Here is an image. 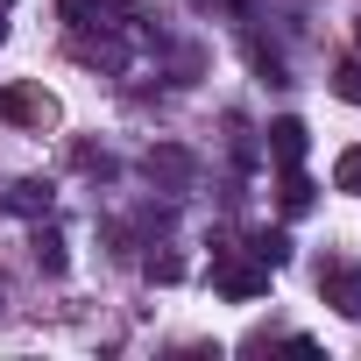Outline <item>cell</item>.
Masks as SVG:
<instances>
[{
	"mask_svg": "<svg viewBox=\"0 0 361 361\" xmlns=\"http://www.w3.org/2000/svg\"><path fill=\"white\" fill-rule=\"evenodd\" d=\"M71 163H78L85 177H114V156H106V149H92V142H78V149H71Z\"/></svg>",
	"mask_w": 361,
	"mask_h": 361,
	"instance_id": "8fae6325",
	"label": "cell"
},
{
	"mask_svg": "<svg viewBox=\"0 0 361 361\" xmlns=\"http://www.w3.org/2000/svg\"><path fill=\"white\" fill-rule=\"evenodd\" d=\"M149 276H156V283H177V276H185V262H177V255H149Z\"/></svg>",
	"mask_w": 361,
	"mask_h": 361,
	"instance_id": "4fadbf2b",
	"label": "cell"
},
{
	"mask_svg": "<svg viewBox=\"0 0 361 361\" xmlns=\"http://www.w3.org/2000/svg\"><path fill=\"white\" fill-rule=\"evenodd\" d=\"M333 92H340V99H354V106H361V64H340V71H333Z\"/></svg>",
	"mask_w": 361,
	"mask_h": 361,
	"instance_id": "7c38bea8",
	"label": "cell"
},
{
	"mask_svg": "<svg viewBox=\"0 0 361 361\" xmlns=\"http://www.w3.org/2000/svg\"><path fill=\"white\" fill-rule=\"evenodd\" d=\"M0 213H8V185H0Z\"/></svg>",
	"mask_w": 361,
	"mask_h": 361,
	"instance_id": "9a60e30c",
	"label": "cell"
},
{
	"mask_svg": "<svg viewBox=\"0 0 361 361\" xmlns=\"http://www.w3.org/2000/svg\"><path fill=\"white\" fill-rule=\"evenodd\" d=\"M276 199H283V213H312V177H305L298 163L283 170V192H276Z\"/></svg>",
	"mask_w": 361,
	"mask_h": 361,
	"instance_id": "ba28073f",
	"label": "cell"
},
{
	"mask_svg": "<svg viewBox=\"0 0 361 361\" xmlns=\"http://www.w3.org/2000/svg\"><path fill=\"white\" fill-rule=\"evenodd\" d=\"M354 43H361V22H354Z\"/></svg>",
	"mask_w": 361,
	"mask_h": 361,
	"instance_id": "2e32d148",
	"label": "cell"
},
{
	"mask_svg": "<svg viewBox=\"0 0 361 361\" xmlns=\"http://www.w3.org/2000/svg\"><path fill=\"white\" fill-rule=\"evenodd\" d=\"M8 8H15V0H0V43H8Z\"/></svg>",
	"mask_w": 361,
	"mask_h": 361,
	"instance_id": "5bb4252c",
	"label": "cell"
},
{
	"mask_svg": "<svg viewBox=\"0 0 361 361\" xmlns=\"http://www.w3.org/2000/svg\"><path fill=\"white\" fill-rule=\"evenodd\" d=\"M0 114L22 121V128H50V121H57V99H50L43 85H8V92H0Z\"/></svg>",
	"mask_w": 361,
	"mask_h": 361,
	"instance_id": "277c9868",
	"label": "cell"
},
{
	"mask_svg": "<svg viewBox=\"0 0 361 361\" xmlns=\"http://www.w3.org/2000/svg\"><path fill=\"white\" fill-rule=\"evenodd\" d=\"M142 170H149V185H163L170 199L199 185V156H192V149H177V142H156V149L142 156Z\"/></svg>",
	"mask_w": 361,
	"mask_h": 361,
	"instance_id": "7a4b0ae2",
	"label": "cell"
},
{
	"mask_svg": "<svg viewBox=\"0 0 361 361\" xmlns=\"http://www.w3.org/2000/svg\"><path fill=\"white\" fill-rule=\"evenodd\" d=\"M305 149H312V135H305V121H269V163L276 170H290V163H305Z\"/></svg>",
	"mask_w": 361,
	"mask_h": 361,
	"instance_id": "5b68a950",
	"label": "cell"
},
{
	"mask_svg": "<svg viewBox=\"0 0 361 361\" xmlns=\"http://www.w3.org/2000/svg\"><path fill=\"white\" fill-rule=\"evenodd\" d=\"M333 185L361 199V142H354V149H340V163H333Z\"/></svg>",
	"mask_w": 361,
	"mask_h": 361,
	"instance_id": "30bf717a",
	"label": "cell"
},
{
	"mask_svg": "<svg viewBox=\"0 0 361 361\" xmlns=\"http://www.w3.org/2000/svg\"><path fill=\"white\" fill-rule=\"evenodd\" d=\"M248 248H255V255H262L269 269H283V262H290V234H276V227H262V234H255Z\"/></svg>",
	"mask_w": 361,
	"mask_h": 361,
	"instance_id": "9c48e42d",
	"label": "cell"
},
{
	"mask_svg": "<svg viewBox=\"0 0 361 361\" xmlns=\"http://www.w3.org/2000/svg\"><path fill=\"white\" fill-rule=\"evenodd\" d=\"M269 276H276V269H269L255 248H227V241H213V290H220V298L248 305V298L269 290Z\"/></svg>",
	"mask_w": 361,
	"mask_h": 361,
	"instance_id": "6da1fadb",
	"label": "cell"
},
{
	"mask_svg": "<svg viewBox=\"0 0 361 361\" xmlns=\"http://www.w3.org/2000/svg\"><path fill=\"white\" fill-rule=\"evenodd\" d=\"M319 298H326L340 319H361V269H354V262H326V269H319Z\"/></svg>",
	"mask_w": 361,
	"mask_h": 361,
	"instance_id": "3957f363",
	"label": "cell"
},
{
	"mask_svg": "<svg viewBox=\"0 0 361 361\" xmlns=\"http://www.w3.org/2000/svg\"><path fill=\"white\" fill-rule=\"evenodd\" d=\"M50 206H57V185H50V177H22V185H8V213L50 220Z\"/></svg>",
	"mask_w": 361,
	"mask_h": 361,
	"instance_id": "8992f818",
	"label": "cell"
},
{
	"mask_svg": "<svg viewBox=\"0 0 361 361\" xmlns=\"http://www.w3.org/2000/svg\"><path fill=\"white\" fill-rule=\"evenodd\" d=\"M29 248H36V269H43V276H64V269H71V255H64V234H57V227H36V234H29Z\"/></svg>",
	"mask_w": 361,
	"mask_h": 361,
	"instance_id": "52a82bcc",
	"label": "cell"
}]
</instances>
